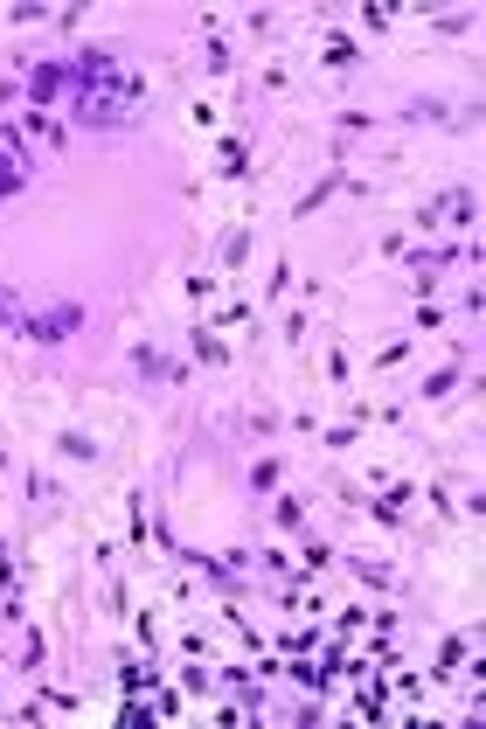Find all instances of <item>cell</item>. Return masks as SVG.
<instances>
[{
  "instance_id": "f1b7e54d",
  "label": "cell",
  "mask_w": 486,
  "mask_h": 729,
  "mask_svg": "<svg viewBox=\"0 0 486 729\" xmlns=\"http://www.w3.org/2000/svg\"><path fill=\"white\" fill-rule=\"evenodd\" d=\"M271 22H278L271 7H251V14H243V28H251V35H271Z\"/></svg>"
},
{
  "instance_id": "ac0fdd59",
  "label": "cell",
  "mask_w": 486,
  "mask_h": 729,
  "mask_svg": "<svg viewBox=\"0 0 486 729\" xmlns=\"http://www.w3.org/2000/svg\"><path fill=\"white\" fill-rule=\"evenodd\" d=\"M202 63L216 70V77H230V70H236V56H230V42H223V35H216V42L202 49Z\"/></svg>"
},
{
  "instance_id": "30bf717a",
  "label": "cell",
  "mask_w": 486,
  "mask_h": 729,
  "mask_svg": "<svg viewBox=\"0 0 486 729\" xmlns=\"http://www.w3.org/2000/svg\"><path fill=\"white\" fill-rule=\"evenodd\" d=\"M188 340H195V362H202V368H230V347L216 340V327H195Z\"/></svg>"
},
{
  "instance_id": "277c9868",
  "label": "cell",
  "mask_w": 486,
  "mask_h": 729,
  "mask_svg": "<svg viewBox=\"0 0 486 729\" xmlns=\"http://www.w3.org/2000/svg\"><path fill=\"white\" fill-rule=\"evenodd\" d=\"M251 243H257V230H251V223L223 230V243H216V264H223V271H243V264H251Z\"/></svg>"
},
{
  "instance_id": "e0dca14e",
  "label": "cell",
  "mask_w": 486,
  "mask_h": 729,
  "mask_svg": "<svg viewBox=\"0 0 486 729\" xmlns=\"http://www.w3.org/2000/svg\"><path fill=\"white\" fill-rule=\"evenodd\" d=\"M313 646H320V632H278V653H285V660H306Z\"/></svg>"
},
{
  "instance_id": "7a4b0ae2",
  "label": "cell",
  "mask_w": 486,
  "mask_h": 729,
  "mask_svg": "<svg viewBox=\"0 0 486 729\" xmlns=\"http://www.w3.org/2000/svg\"><path fill=\"white\" fill-rule=\"evenodd\" d=\"M77 327H84V306H77V299H56V306H42V312H22V327H14V334L56 347V340H70Z\"/></svg>"
},
{
  "instance_id": "9c48e42d",
  "label": "cell",
  "mask_w": 486,
  "mask_h": 729,
  "mask_svg": "<svg viewBox=\"0 0 486 729\" xmlns=\"http://www.w3.org/2000/svg\"><path fill=\"white\" fill-rule=\"evenodd\" d=\"M22 126L35 132V139H42V146H70V126H63V119H56V111H28Z\"/></svg>"
},
{
  "instance_id": "1f68e13d",
  "label": "cell",
  "mask_w": 486,
  "mask_h": 729,
  "mask_svg": "<svg viewBox=\"0 0 486 729\" xmlns=\"http://www.w3.org/2000/svg\"><path fill=\"white\" fill-rule=\"evenodd\" d=\"M431 28H437V35H465V28H473V14H437Z\"/></svg>"
},
{
  "instance_id": "d6a6232c",
  "label": "cell",
  "mask_w": 486,
  "mask_h": 729,
  "mask_svg": "<svg viewBox=\"0 0 486 729\" xmlns=\"http://www.w3.org/2000/svg\"><path fill=\"white\" fill-rule=\"evenodd\" d=\"M0 556H7V542H0Z\"/></svg>"
},
{
  "instance_id": "7402d4cb",
  "label": "cell",
  "mask_w": 486,
  "mask_h": 729,
  "mask_svg": "<svg viewBox=\"0 0 486 729\" xmlns=\"http://www.w3.org/2000/svg\"><path fill=\"white\" fill-rule=\"evenodd\" d=\"M403 362H410V340H389V347H383L368 368H383V375H389V368H403Z\"/></svg>"
},
{
  "instance_id": "6da1fadb",
  "label": "cell",
  "mask_w": 486,
  "mask_h": 729,
  "mask_svg": "<svg viewBox=\"0 0 486 729\" xmlns=\"http://www.w3.org/2000/svg\"><path fill=\"white\" fill-rule=\"evenodd\" d=\"M22 98H28V111H49L56 98H77V63H35L28 70V83H22Z\"/></svg>"
},
{
  "instance_id": "83f0119b",
  "label": "cell",
  "mask_w": 486,
  "mask_h": 729,
  "mask_svg": "<svg viewBox=\"0 0 486 729\" xmlns=\"http://www.w3.org/2000/svg\"><path fill=\"white\" fill-rule=\"evenodd\" d=\"M42 702H49V708H63V716H70V708H84V695H70V688H42Z\"/></svg>"
},
{
  "instance_id": "9a60e30c",
  "label": "cell",
  "mask_w": 486,
  "mask_h": 729,
  "mask_svg": "<svg viewBox=\"0 0 486 729\" xmlns=\"http://www.w3.org/2000/svg\"><path fill=\"white\" fill-rule=\"evenodd\" d=\"M465 653H473V639H445V646H437V681H445V674H459V667H465Z\"/></svg>"
},
{
  "instance_id": "5bb4252c",
  "label": "cell",
  "mask_w": 486,
  "mask_h": 729,
  "mask_svg": "<svg viewBox=\"0 0 486 729\" xmlns=\"http://www.w3.org/2000/svg\"><path fill=\"white\" fill-rule=\"evenodd\" d=\"M403 119H424V126H452V104H445V98H410V104H403Z\"/></svg>"
},
{
  "instance_id": "d6986e66",
  "label": "cell",
  "mask_w": 486,
  "mask_h": 729,
  "mask_svg": "<svg viewBox=\"0 0 486 729\" xmlns=\"http://www.w3.org/2000/svg\"><path fill=\"white\" fill-rule=\"evenodd\" d=\"M181 688H188V695H216V674H208V660H195V667L181 674Z\"/></svg>"
},
{
  "instance_id": "ba28073f",
  "label": "cell",
  "mask_w": 486,
  "mask_h": 729,
  "mask_svg": "<svg viewBox=\"0 0 486 729\" xmlns=\"http://www.w3.org/2000/svg\"><path fill=\"white\" fill-rule=\"evenodd\" d=\"M70 104H77V119H91V126H119L132 98H70Z\"/></svg>"
},
{
  "instance_id": "f546056e",
  "label": "cell",
  "mask_w": 486,
  "mask_h": 729,
  "mask_svg": "<svg viewBox=\"0 0 486 729\" xmlns=\"http://www.w3.org/2000/svg\"><path fill=\"white\" fill-rule=\"evenodd\" d=\"M348 375H355V362H348V355L333 347V355H327V382H348Z\"/></svg>"
},
{
  "instance_id": "8992f818",
  "label": "cell",
  "mask_w": 486,
  "mask_h": 729,
  "mask_svg": "<svg viewBox=\"0 0 486 729\" xmlns=\"http://www.w3.org/2000/svg\"><path fill=\"white\" fill-rule=\"evenodd\" d=\"M216 174H223V181H243V174H251V146H243V139H216Z\"/></svg>"
},
{
  "instance_id": "603a6c76",
  "label": "cell",
  "mask_w": 486,
  "mask_h": 729,
  "mask_svg": "<svg viewBox=\"0 0 486 729\" xmlns=\"http://www.w3.org/2000/svg\"><path fill=\"white\" fill-rule=\"evenodd\" d=\"M14 327H22V299L0 285V334H14Z\"/></svg>"
},
{
  "instance_id": "44dd1931",
  "label": "cell",
  "mask_w": 486,
  "mask_h": 729,
  "mask_svg": "<svg viewBox=\"0 0 486 729\" xmlns=\"http://www.w3.org/2000/svg\"><path fill=\"white\" fill-rule=\"evenodd\" d=\"M445 208H452V195H431V202L417 208V230H437V223H445Z\"/></svg>"
},
{
  "instance_id": "52a82bcc",
  "label": "cell",
  "mask_w": 486,
  "mask_h": 729,
  "mask_svg": "<svg viewBox=\"0 0 486 729\" xmlns=\"http://www.w3.org/2000/svg\"><path fill=\"white\" fill-rule=\"evenodd\" d=\"M56 459H77V466H98V459H104V444H98V438H84V431H56Z\"/></svg>"
},
{
  "instance_id": "3957f363",
  "label": "cell",
  "mask_w": 486,
  "mask_h": 729,
  "mask_svg": "<svg viewBox=\"0 0 486 729\" xmlns=\"http://www.w3.org/2000/svg\"><path fill=\"white\" fill-rule=\"evenodd\" d=\"M132 368H139V382H181L188 368L167 355V347H154V340H132Z\"/></svg>"
},
{
  "instance_id": "cb8c5ba5",
  "label": "cell",
  "mask_w": 486,
  "mask_h": 729,
  "mask_svg": "<svg viewBox=\"0 0 486 729\" xmlns=\"http://www.w3.org/2000/svg\"><path fill=\"white\" fill-rule=\"evenodd\" d=\"M333 126H340V132H376L383 119H368V111H333Z\"/></svg>"
},
{
  "instance_id": "4dcf8cb0",
  "label": "cell",
  "mask_w": 486,
  "mask_h": 729,
  "mask_svg": "<svg viewBox=\"0 0 486 729\" xmlns=\"http://www.w3.org/2000/svg\"><path fill=\"white\" fill-rule=\"evenodd\" d=\"M181 653H188V660H208V653H216V646H208L202 632H181Z\"/></svg>"
},
{
  "instance_id": "484cf974",
  "label": "cell",
  "mask_w": 486,
  "mask_h": 729,
  "mask_svg": "<svg viewBox=\"0 0 486 729\" xmlns=\"http://www.w3.org/2000/svg\"><path fill=\"white\" fill-rule=\"evenodd\" d=\"M7 22H14V28H35V22H56V14H49V7H7Z\"/></svg>"
},
{
  "instance_id": "8fae6325",
  "label": "cell",
  "mask_w": 486,
  "mask_h": 729,
  "mask_svg": "<svg viewBox=\"0 0 486 729\" xmlns=\"http://www.w3.org/2000/svg\"><path fill=\"white\" fill-rule=\"evenodd\" d=\"M278 487H285V459H257V466H251V494L271 500Z\"/></svg>"
},
{
  "instance_id": "d4e9b609",
  "label": "cell",
  "mask_w": 486,
  "mask_h": 729,
  "mask_svg": "<svg viewBox=\"0 0 486 729\" xmlns=\"http://www.w3.org/2000/svg\"><path fill=\"white\" fill-rule=\"evenodd\" d=\"M22 188H28V174L14 167V160H0V195H22Z\"/></svg>"
},
{
  "instance_id": "2e32d148",
  "label": "cell",
  "mask_w": 486,
  "mask_h": 729,
  "mask_svg": "<svg viewBox=\"0 0 486 729\" xmlns=\"http://www.w3.org/2000/svg\"><path fill=\"white\" fill-rule=\"evenodd\" d=\"M340 563H348V570H355L361 584H376V591H396V576H389L383 563H361V556H340Z\"/></svg>"
},
{
  "instance_id": "ffe728a7",
  "label": "cell",
  "mask_w": 486,
  "mask_h": 729,
  "mask_svg": "<svg viewBox=\"0 0 486 729\" xmlns=\"http://www.w3.org/2000/svg\"><path fill=\"white\" fill-rule=\"evenodd\" d=\"M368 514L383 521L389 535H396V528H403V507H396V500H389V494H376V500H368Z\"/></svg>"
},
{
  "instance_id": "4fadbf2b",
  "label": "cell",
  "mask_w": 486,
  "mask_h": 729,
  "mask_svg": "<svg viewBox=\"0 0 486 729\" xmlns=\"http://www.w3.org/2000/svg\"><path fill=\"white\" fill-rule=\"evenodd\" d=\"M320 56H327V70H355L361 42H355V35H327V49H320Z\"/></svg>"
},
{
  "instance_id": "4316f807",
  "label": "cell",
  "mask_w": 486,
  "mask_h": 729,
  "mask_svg": "<svg viewBox=\"0 0 486 729\" xmlns=\"http://www.w3.org/2000/svg\"><path fill=\"white\" fill-rule=\"evenodd\" d=\"M417 327H424V334H431V327H445V306H437V299H417Z\"/></svg>"
},
{
  "instance_id": "7c38bea8",
  "label": "cell",
  "mask_w": 486,
  "mask_h": 729,
  "mask_svg": "<svg viewBox=\"0 0 486 729\" xmlns=\"http://www.w3.org/2000/svg\"><path fill=\"white\" fill-rule=\"evenodd\" d=\"M271 521H278L285 535H299V528H306V507H299V494H285V487H278V494H271Z\"/></svg>"
},
{
  "instance_id": "5b68a950",
  "label": "cell",
  "mask_w": 486,
  "mask_h": 729,
  "mask_svg": "<svg viewBox=\"0 0 486 729\" xmlns=\"http://www.w3.org/2000/svg\"><path fill=\"white\" fill-rule=\"evenodd\" d=\"M465 390V368H431V375H424V382H417V396H424V403H445V396H459Z\"/></svg>"
}]
</instances>
